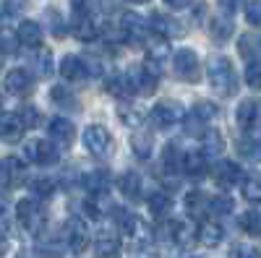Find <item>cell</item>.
<instances>
[{"mask_svg": "<svg viewBox=\"0 0 261 258\" xmlns=\"http://www.w3.org/2000/svg\"><path fill=\"white\" fill-rule=\"evenodd\" d=\"M47 18H50V29H53V34L60 39V37H65V32H68V29H65V21L55 13V11H47Z\"/></svg>", "mask_w": 261, "mask_h": 258, "instance_id": "42", "label": "cell"}, {"mask_svg": "<svg viewBox=\"0 0 261 258\" xmlns=\"http://www.w3.org/2000/svg\"><path fill=\"white\" fill-rule=\"evenodd\" d=\"M134 3H149V0H134Z\"/></svg>", "mask_w": 261, "mask_h": 258, "instance_id": "50", "label": "cell"}, {"mask_svg": "<svg viewBox=\"0 0 261 258\" xmlns=\"http://www.w3.org/2000/svg\"><path fill=\"white\" fill-rule=\"evenodd\" d=\"M151 146H154V141H151V133H134V138H130V149H134V157L136 159H149L151 157Z\"/></svg>", "mask_w": 261, "mask_h": 258, "instance_id": "28", "label": "cell"}, {"mask_svg": "<svg viewBox=\"0 0 261 258\" xmlns=\"http://www.w3.org/2000/svg\"><path fill=\"white\" fill-rule=\"evenodd\" d=\"M146 204H149V211H151V217H154V219H167L170 211H172V198L167 196L165 190L151 193V196L146 198Z\"/></svg>", "mask_w": 261, "mask_h": 258, "instance_id": "23", "label": "cell"}, {"mask_svg": "<svg viewBox=\"0 0 261 258\" xmlns=\"http://www.w3.org/2000/svg\"><path fill=\"white\" fill-rule=\"evenodd\" d=\"M232 21H230V13L227 16H214L212 21H209V34L217 39V42H227L230 39V34H232Z\"/></svg>", "mask_w": 261, "mask_h": 258, "instance_id": "26", "label": "cell"}, {"mask_svg": "<svg viewBox=\"0 0 261 258\" xmlns=\"http://www.w3.org/2000/svg\"><path fill=\"white\" fill-rule=\"evenodd\" d=\"M16 219L21 222V227H24L29 235H42V230H45V211H42L32 198L18 201V206H16Z\"/></svg>", "mask_w": 261, "mask_h": 258, "instance_id": "4", "label": "cell"}, {"mask_svg": "<svg viewBox=\"0 0 261 258\" xmlns=\"http://www.w3.org/2000/svg\"><path fill=\"white\" fill-rule=\"evenodd\" d=\"M238 154L246 159H258L261 157V138H241L238 141Z\"/></svg>", "mask_w": 261, "mask_h": 258, "instance_id": "32", "label": "cell"}, {"mask_svg": "<svg viewBox=\"0 0 261 258\" xmlns=\"http://www.w3.org/2000/svg\"><path fill=\"white\" fill-rule=\"evenodd\" d=\"M246 81L251 89H261V63H248L246 66Z\"/></svg>", "mask_w": 261, "mask_h": 258, "instance_id": "39", "label": "cell"}, {"mask_svg": "<svg viewBox=\"0 0 261 258\" xmlns=\"http://www.w3.org/2000/svg\"><path fill=\"white\" fill-rule=\"evenodd\" d=\"M206 206L209 204H206V198L201 196L199 190H193V193H188V196H186V209L193 214V217H199L201 211H206Z\"/></svg>", "mask_w": 261, "mask_h": 258, "instance_id": "37", "label": "cell"}, {"mask_svg": "<svg viewBox=\"0 0 261 258\" xmlns=\"http://www.w3.org/2000/svg\"><path fill=\"white\" fill-rule=\"evenodd\" d=\"M84 144L86 149H89V154L97 157V159H107L113 154V149H115V141L110 136V131L102 125H89L84 131Z\"/></svg>", "mask_w": 261, "mask_h": 258, "instance_id": "3", "label": "cell"}, {"mask_svg": "<svg viewBox=\"0 0 261 258\" xmlns=\"http://www.w3.org/2000/svg\"><path fill=\"white\" fill-rule=\"evenodd\" d=\"M16 39L24 47H39L42 45V26L37 21H21L16 29Z\"/></svg>", "mask_w": 261, "mask_h": 258, "instance_id": "19", "label": "cell"}, {"mask_svg": "<svg viewBox=\"0 0 261 258\" xmlns=\"http://www.w3.org/2000/svg\"><path fill=\"white\" fill-rule=\"evenodd\" d=\"M60 76L65 81H84L92 76V66H89V60H84L79 55H65L60 60Z\"/></svg>", "mask_w": 261, "mask_h": 258, "instance_id": "9", "label": "cell"}, {"mask_svg": "<svg viewBox=\"0 0 261 258\" xmlns=\"http://www.w3.org/2000/svg\"><path fill=\"white\" fill-rule=\"evenodd\" d=\"M65 238H68V248L73 253H84L86 248H89V227H86L84 219L73 217L68 222V227H65Z\"/></svg>", "mask_w": 261, "mask_h": 258, "instance_id": "10", "label": "cell"}, {"mask_svg": "<svg viewBox=\"0 0 261 258\" xmlns=\"http://www.w3.org/2000/svg\"><path fill=\"white\" fill-rule=\"evenodd\" d=\"M186 131H188V136H209V120L201 118L196 110H191L186 115Z\"/></svg>", "mask_w": 261, "mask_h": 258, "instance_id": "30", "label": "cell"}, {"mask_svg": "<svg viewBox=\"0 0 261 258\" xmlns=\"http://www.w3.org/2000/svg\"><path fill=\"white\" fill-rule=\"evenodd\" d=\"M94 258H120V235L115 230H102L97 235Z\"/></svg>", "mask_w": 261, "mask_h": 258, "instance_id": "11", "label": "cell"}, {"mask_svg": "<svg viewBox=\"0 0 261 258\" xmlns=\"http://www.w3.org/2000/svg\"><path fill=\"white\" fill-rule=\"evenodd\" d=\"M0 128H3V138H6L8 144H16L21 136H24L27 123L18 118V112H16V115L6 112V115H3V123H0Z\"/></svg>", "mask_w": 261, "mask_h": 258, "instance_id": "24", "label": "cell"}, {"mask_svg": "<svg viewBox=\"0 0 261 258\" xmlns=\"http://www.w3.org/2000/svg\"><path fill=\"white\" fill-rule=\"evenodd\" d=\"M193 110L199 112L201 118H206V120H214V118H217V107H214L212 102H196Z\"/></svg>", "mask_w": 261, "mask_h": 258, "instance_id": "43", "label": "cell"}, {"mask_svg": "<svg viewBox=\"0 0 261 258\" xmlns=\"http://www.w3.org/2000/svg\"><path fill=\"white\" fill-rule=\"evenodd\" d=\"M243 196L251 204H261V178H246L243 180Z\"/></svg>", "mask_w": 261, "mask_h": 258, "instance_id": "34", "label": "cell"}, {"mask_svg": "<svg viewBox=\"0 0 261 258\" xmlns=\"http://www.w3.org/2000/svg\"><path fill=\"white\" fill-rule=\"evenodd\" d=\"M55 190H58V183L53 178H39V180L32 183V193H34V196H39V198H50Z\"/></svg>", "mask_w": 261, "mask_h": 258, "instance_id": "33", "label": "cell"}, {"mask_svg": "<svg viewBox=\"0 0 261 258\" xmlns=\"http://www.w3.org/2000/svg\"><path fill=\"white\" fill-rule=\"evenodd\" d=\"M180 169L186 172V175H191V178H201V175H206V169H209V159H206L204 152H186Z\"/></svg>", "mask_w": 261, "mask_h": 258, "instance_id": "17", "label": "cell"}, {"mask_svg": "<svg viewBox=\"0 0 261 258\" xmlns=\"http://www.w3.org/2000/svg\"><path fill=\"white\" fill-rule=\"evenodd\" d=\"M241 230L248 235H261V217L258 211H246L241 217Z\"/></svg>", "mask_w": 261, "mask_h": 258, "instance_id": "36", "label": "cell"}, {"mask_svg": "<svg viewBox=\"0 0 261 258\" xmlns=\"http://www.w3.org/2000/svg\"><path fill=\"white\" fill-rule=\"evenodd\" d=\"M238 52L246 63H261V37L258 34H243L238 39Z\"/></svg>", "mask_w": 261, "mask_h": 258, "instance_id": "18", "label": "cell"}, {"mask_svg": "<svg viewBox=\"0 0 261 258\" xmlns=\"http://www.w3.org/2000/svg\"><path fill=\"white\" fill-rule=\"evenodd\" d=\"M29 6V0H6V6H3V16L11 18V16H18L21 11H27Z\"/></svg>", "mask_w": 261, "mask_h": 258, "instance_id": "41", "label": "cell"}, {"mask_svg": "<svg viewBox=\"0 0 261 258\" xmlns=\"http://www.w3.org/2000/svg\"><path fill=\"white\" fill-rule=\"evenodd\" d=\"M151 32L160 34V37H175L183 32V26H178V21L175 18H170V16H162V13H151Z\"/></svg>", "mask_w": 261, "mask_h": 258, "instance_id": "25", "label": "cell"}, {"mask_svg": "<svg viewBox=\"0 0 261 258\" xmlns=\"http://www.w3.org/2000/svg\"><path fill=\"white\" fill-rule=\"evenodd\" d=\"M230 258H261V255H258V250H253L248 245H235Z\"/></svg>", "mask_w": 261, "mask_h": 258, "instance_id": "46", "label": "cell"}, {"mask_svg": "<svg viewBox=\"0 0 261 258\" xmlns=\"http://www.w3.org/2000/svg\"><path fill=\"white\" fill-rule=\"evenodd\" d=\"M73 16H89L92 13V0H71Z\"/></svg>", "mask_w": 261, "mask_h": 258, "instance_id": "45", "label": "cell"}, {"mask_svg": "<svg viewBox=\"0 0 261 258\" xmlns=\"http://www.w3.org/2000/svg\"><path fill=\"white\" fill-rule=\"evenodd\" d=\"M118 188L120 193L128 198V201H141V178L136 175V172H123V175L118 178Z\"/></svg>", "mask_w": 261, "mask_h": 258, "instance_id": "21", "label": "cell"}, {"mask_svg": "<svg viewBox=\"0 0 261 258\" xmlns=\"http://www.w3.org/2000/svg\"><path fill=\"white\" fill-rule=\"evenodd\" d=\"M73 32H76L79 39L92 42V39L99 37V24L94 21L92 13H89V16H73Z\"/></svg>", "mask_w": 261, "mask_h": 258, "instance_id": "22", "label": "cell"}, {"mask_svg": "<svg viewBox=\"0 0 261 258\" xmlns=\"http://www.w3.org/2000/svg\"><path fill=\"white\" fill-rule=\"evenodd\" d=\"M241 178H243V169L235 162H220L214 169V180L220 188H232L235 183H241Z\"/></svg>", "mask_w": 261, "mask_h": 258, "instance_id": "16", "label": "cell"}, {"mask_svg": "<svg viewBox=\"0 0 261 258\" xmlns=\"http://www.w3.org/2000/svg\"><path fill=\"white\" fill-rule=\"evenodd\" d=\"M120 37L125 42H130V45L144 42V21L136 13H123V18H120Z\"/></svg>", "mask_w": 261, "mask_h": 258, "instance_id": "15", "label": "cell"}, {"mask_svg": "<svg viewBox=\"0 0 261 258\" xmlns=\"http://www.w3.org/2000/svg\"><path fill=\"white\" fill-rule=\"evenodd\" d=\"M34 68H37V76H39V78L53 76V71H55L53 52H50V50H45V47H39V52L34 55Z\"/></svg>", "mask_w": 261, "mask_h": 258, "instance_id": "31", "label": "cell"}, {"mask_svg": "<svg viewBox=\"0 0 261 258\" xmlns=\"http://www.w3.org/2000/svg\"><path fill=\"white\" fill-rule=\"evenodd\" d=\"M209 83H212V89L217 94H222V97H232L238 94V73L232 68V63L227 58H214L209 63Z\"/></svg>", "mask_w": 261, "mask_h": 258, "instance_id": "1", "label": "cell"}, {"mask_svg": "<svg viewBox=\"0 0 261 258\" xmlns=\"http://www.w3.org/2000/svg\"><path fill=\"white\" fill-rule=\"evenodd\" d=\"M3 86H6V94H11V97H29L34 92V78L24 68H13L6 73Z\"/></svg>", "mask_w": 261, "mask_h": 258, "instance_id": "6", "label": "cell"}, {"mask_svg": "<svg viewBox=\"0 0 261 258\" xmlns=\"http://www.w3.org/2000/svg\"><path fill=\"white\" fill-rule=\"evenodd\" d=\"M165 3H167L170 8H186V6L191 3V0H165Z\"/></svg>", "mask_w": 261, "mask_h": 258, "instance_id": "48", "label": "cell"}, {"mask_svg": "<svg viewBox=\"0 0 261 258\" xmlns=\"http://www.w3.org/2000/svg\"><path fill=\"white\" fill-rule=\"evenodd\" d=\"M27 180V164L18 157H6L3 159V190H11L13 185Z\"/></svg>", "mask_w": 261, "mask_h": 258, "instance_id": "13", "label": "cell"}, {"mask_svg": "<svg viewBox=\"0 0 261 258\" xmlns=\"http://www.w3.org/2000/svg\"><path fill=\"white\" fill-rule=\"evenodd\" d=\"M118 118H120L125 125H130V128H139V123L144 120L141 112L136 110L134 104H120V107H118Z\"/></svg>", "mask_w": 261, "mask_h": 258, "instance_id": "35", "label": "cell"}, {"mask_svg": "<svg viewBox=\"0 0 261 258\" xmlns=\"http://www.w3.org/2000/svg\"><path fill=\"white\" fill-rule=\"evenodd\" d=\"M217 3H220L222 13H232V11L238 8V0H217Z\"/></svg>", "mask_w": 261, "mask_h": 258, "instance_id": "47", "label": "cell"}, {"mask_svg": "<svg viewBox=\"0 0 261 258\" xmlns=\"http://www.w3.org/2000/svg\"><path fill=\"white\" fill-rule=\"evenodd\" d=\"M209 209L214 214H230L232 211V198L227 196V193H222V196H217V198L209 201Z\"/></svg>", "mask_w": 261, "mask_h": 258, "instance_id": "38", "label": "cell"}, {"mask_svg": "<svg viewBox=\"0 0 261 258\" xmlns=\"http://www.w3.org/2000/svg\"><path fill=\"white\" fill-rule=\"evenodd\" d=\"M196 238H199V245L204 248H217L222 240H225V230L220 222H212V219H204L196 230Z\"/></svg>", "mask_w": 261, "mask_h": 258, "instance_id": "14", "label": "cell"}, {"mask_svg": "<svg viewBox=\"0 0 261 258\" xmlns=\"http://www.w3.org/2000/svg\"><path fill=\"white\" fill-rule=\"evenodd\" d=\"M149 120H151V125H154V128H160V131H172V128H175L180 120H186V115H183V107L178 102L165 99V102L151 107Z\"/></svg>", "mask_w": 261, "mask_h": 258, "instance_id": "2", "label": "cell"}, {"mask_svg": "<svg viewBox=\"0 0 261 258\" xmlns=\"http://www.w3.org/2000/svg\"><path fill=\"white\" fill-rule=\"evenodd\" d=\"M50 99L60 107H65V110H79V99L76 94L68 89V86H55V89L50 92Z\"/></svg>", "mask_w": 261, "mask_h": 258, "instance_id": "29", "label": "cell"}, {"mask_svg": "<svg viewBox=\"0 0 261 258\" xmlns=\"http://www.w3.org/2000/svg\"><path fill=\"white\" fill-rule=\"evenodd\" d=\"M11 50H13V45H11V34H8V32H3V52L8 55Z\"/></svg>", "mask_w": 261, "mask_h": 258, "instance_id": "49", "label": "cell"}, {"mask_svg": "<svg viewBox=\"0 0 261 258\" xmlns=\"http://www.w3.org/2000/svg\"><path fill=\"white\" fill-rule=\"evenodd\" d=\"M47 133H50V138H53L60 149H68V146L76 141V128H73L71 120H65V118H53Z\"/></svg>", "mask_w": 261, "mask_h": 258, "instance_id": "12", "label": "cell"}, {"mask_svg": "<svg viewBox=\"0 0 261 258\" xmlns=\"http://www.w3.org/2000/svg\"><path fill=\"white\" fill-rule=\"evenodd\" d=\"M27 157L34 162V164H53V162H58V157H60V146L50 138V141H29L27 144Z\"/></svg>", "mask_w": 261, "mask_h": 258, "instance_id": "7", "label": "cell"}, {"mask_svg": "<svg viewBox=\"0 0 261 258\" xmlns=\"http://www.w3.org/2000/svg\"><path fill=\"white\" fill-rule=\"evenodd\" d=\"M170 238H172V243H175L178 248H191L193 243H199V238H196V230H191V224H186V222H172L170 224Z\"/></svg>", "mask_w": 261, "mask_h": 258, "instance_id": "20", "label": "cell"}, {"mask_svg": "<svg viewBox=\"0 0 261 258\" xmlns=\"http://www.w3.org/2000/svg\"><path fill=\"white\" fill-rule=\"evenodd\" d=\"M246 18H248V24L261 26V3H248V8H246Z\"/></svg>", "mask_w": 261, "mask_h": 258, "instance_id": "44", "label": "cell"}, {"mask_svg": "<svg viewBox=\"0 0 261 258\" xmlns=\"http://www.w3.org/2000/svg\"><path fill=\"white\" fill-rule=\"evenodd\" d=\"M172 68H175V76L188 81V83H196L201 78V63H199V55L193 50H178L172 55Z\"/></svg>", "mask_w": 261, "mask_h": 258, "instance_id": "5", "label": "cell"}, {"mask_svg": "<svg viewBox=\"0 0 261 258\" xmlns=\"http://www.w3.org/2000/svg\"><path fill=\"white\" fill-rule=\"evenodd\" d=\"M235 120L243 131H256L261 128V102L258 99H243L238 104V112H235Z\"/></svg>", "mask_w": 261, "mask_h": 258, "instance_id": "8", "label": "cell"}, {"mask_svg": "<svg viewBox=\"0 0 261 258\" xmlns=\"http://www.w3.org/2000/svg\"><path fill=\"white\" fill-rule=\"evenodd\" d=\"M18 118L27 123V128H34V125L39 123L42 115H39V110H34L32 104H27V107H21V110H18Z\"/></svg>", "mask_w": 261, "mask_h": 258, "instance_id": "40", "label": "cell"}, {"mask_svg": "<svg viewBox=\"0 0 261 258\" xmlns=\"http://www.w3.org/2000/svg\"><path fill=\"white\" fill-rule=\"evenodd\" d=\"M84 185H86L89 193L99 196V193H105L107 185H110V175H107V169H94V172H89V175L84 178Z\"/></svg>", "mask_w": 261, "mask_h": 258, "instance_id": "27", "label": "cell"}]
</instances>
